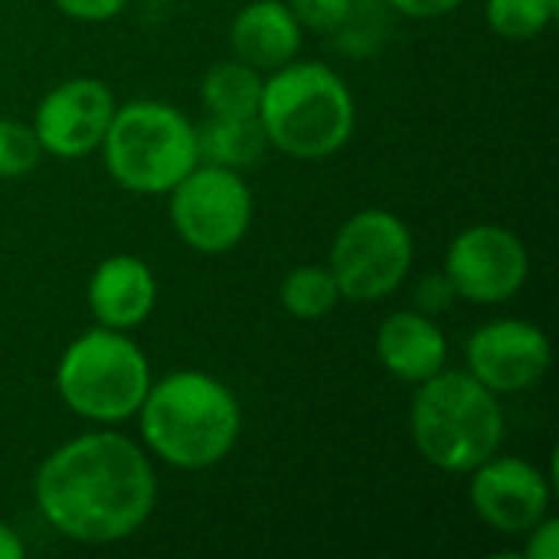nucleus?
Here are the masks:
<instances>
[{"mask_svg": "<svg viewBox=\"0 0 559 559\" xmlns=\"http://www.w3.org/2000/svg\"><path fill=\"white\" fill-rule=\"evenodd\" d=\"M33 498L59 537L108 547L147 524L157 508V475L134 439L98 429L62 442L43 459Z\"/></svg>", "mask_w": 559, "mask_h": 559, "instance_id": "nucleus-1", "label": "nucleus"}, {"mask_svg": "<svg viewBox=\"0 0 559 559\" xmlns=\"http://www.w3.org/2000/svg\"><path fill=\"white\" fill-rule=\"evenodd\" d=\"M138 423L151 455L180 472H203L236 449L242 436V406L213 373L174 370L151 383Z\"/></svg>", "mask_w": 559, "mask_h": 559, "instance_id": "nucleus-2", "label": "nucleus"}, {"mask_svg": "<svg viewBox=\"0 0 559 559\" xmlns=\"http://www.w3.org/2000/svg\"><path fill=\"white\" fill-rule=\"evenodd\" d=\"M255 118L275 151L295 160H324L354 138L357 105L331 66L292 59L262 79Z\"/></svg>", "mask_w": 559, "mask_h": 559, "instance_id": "nucleus-3", "label": "nucleus"}, {"mask_svg": "<svg viewBox=\"0 0 559 559\" xmlns=\"http://www.w3.org/2000/svg\"><path fill=\"white\" fill-rule=\"evenodd\" d=\"M409 432L416 452L432 468L468 475L501 452L504 406L468 370H439L416 383Z\"/></svg>", "mask_w": 559, "mask_h": 559, "instance_id": "nucleus-4", "label": "nucleus"}, {"mask_svg": "<svg viewBox=\"0 0 559 559\" xmlns=\"http://www.w3.org/2000/svg\"><path fill=\"white\" fill-rule=\"evenodd\" d=\"M98 151L108 177L141 197L170 193L200 164L193 121L154 98L118 105Z\"/></svg>", "mask_w": 559, "mask_h": 559, "instance_id": "nucleus-5", "label": "nucleus"}, {"mask_svg": "<svg viewBox=\"0 0 559 559\" xmlns=\"http://www.w3.org/2000/svg\"><path fill=\"white\" fill-rule=\"evenodd\" d=\"M151 364L128 331L92 328L79 334L59 357V400L85 423L115 426L138 416L151 390Z\"/></svg>", "mask_w": 559, "mask_h": 559, "instance_id": "nucleus-6", "label": "nucleus"}, {"mask_svg": "<svg viewBox=\"0 0 559 559\" xmlns=\"http://www.w3.org/2000/svg\"><path fill=\"white\" fill-rule=\"evenodd\" d=\"M416 259L413 233L393 210L354 213L331 242L328 269L344 301L370 305L390 298L409 275Z\"/></svg>", "mask_w": 559, "mask_h": 559, "instance_id": "nucleus-7", "label": "nucleus"}, {"mask_svg": "<svg viewBox=\"0 0 559 559\" xmlns=\"http://www.w3.org/2000/svg\"><path fill=\"white\" fill-rule=\"evenodd\" d=\"M167 197L170 226L193 252H233L252 226V190L233 167L200 160Z\"/></svg>", "mask_w": 559, "mask_h": 559, "instance_id": "nucleus-8", "label": "nucleus"}, {"mask_svg": "<svg viewBox=\"0 0 559 559\" xmlns=\"http://www.w3.org/2000/svg\"><path fill=\"white\" fill-rule=\"evenodd\" d=\"M442 275L459 298L472 305H501L527 285L531 252L508 226L478 223L449 242Z\"/></svg>", "mask_w": 559, "mask_h": 559, "instance_id": "nucleus-9", "label": "nucleus"}, {"mask_svg": "<svg viewBox=\"0 0 559 559\" xmlns=\"http://www.w3.org/2000/svg\"><path fill=\"white\" fill-rule=\"evenodd\" d=\"M468 373L498 396L524 393L537 386L550 364V337L544 328L524 318H498L481 324L465 347Z\"/></svg>", "mask_w": 559, "mask_h": 559, "instance_id": "nucleus-10", "label": "nucleus"}, {"mask_svg": "<svg viewBox=\"0 0 559 559\" xmlns=\"http://www.w3.org/2000/svg\"><path fill=\"white\" fill-rule=\"evenodd\" d=\"M115 95L102 79L75 75L43 95L33 115V131L43 154L79 160L102 147L115 115Z\"/></svg>", "mask_w": 559, "mask_h": 559, "instance_id": "nucleus-11", "label": "nucleus"}, {"mask_svg": "<svg viewBox=\"0 0 559 559\" xmlns=\"http://www.w3.org/2000/svg\"><path fill=\"white\" fill-rule=\"evenodd\" d=\"M468 504L498 534L524 537L537 521L550 514V478L527 459L491 455L468 472Z\"/></svg>", "mask_w": 559, "mask_h": 559, "instance_id": "nucleus-12", "label": "nucleus"}, {"mask_svg": "<svg viewBox=\"0 0 559 559\" xmlns=\"http://www.w3.org/2000/svg\"><path fill=\"white\" fill-rule=\"evenodd\" d=\"M85 298L92 318L102 328L134 331L151 318L157 305V278L144 259L118 252L95 265Z\"/></svg>", "mask_w": 559, "mask_h": 559, "instance_id": "nucleus-13", "label": "nucleus"}, {"mask_svg": "<svg viewBox=\"0 0 559 559\" xmlns=\"http://www.w3.org/2000/svg\"><path fill=\"white\" fill-rule=\"evenodd\" d=\"M377 357L386 373L403 383H423L445 370L449 341L432 314L423 311H393L377 328Z\"/></svg>", "mask_w": 559, "mask_h": 559, "instance_id": "nucleus-14", "label": "nucleus"}, {"mask_svg": "<svg viewBox=\"0 0 559 559\" xmlns=\"http://www.w3.org/2000/svg\"><path fill=\"white\" fill-rule=\"evenodd\" d=\"M229 46L239 62L259 72H275L298 59L301 23L285 0H252L233 16Z\"/></svg>", "mask_w": 559, "mask_h": 559, "instance_id": "nucleus-15", "label": "nucleus"}, {"mask_svg": "<svg viewBox=\"0 0 559 559\" xmlns=\"http://www.w3.org/2000/svg\"><path fill=\"white\" fill-rule=\"evenodd\" d=\"M269 141L259 124V118H219L210 115L197 128V151L203 164H219V167H252L265 154Z\"/></svg>", "mask_w": 559, "mask_h": 559, "instance_id": "nucleus-16", "label": "nucleus"}, {"mask_svg": "<svg viewBox=\"0 0 559 559\" xmlns=\"http://www.w3.org/2000/svg\"><path fill=\"white\" fill-rule=\"evenodd\" d=\"M262 72L239 62L236 56L226 62H216L200 85V98L206 115L219 118H252L259 111L262 98Z\"/></svg>", "mask_w": 559, "mask_h": 559, "instance_id": "nucleus-17", "label": "nucleus"}, {"mask_svg": "<svg viewBox=\"0 0 559 559\" xmlns=\"http://www.w3.org/2000/svg\"><path fill=\"white\" fill-rule=\"evenodd\" d=\"M278 298H282V308L298 321L328 318L344 301L328 265H298V269H292L282 278Z\"/></svg>", "mask_w": 559, "mask_h": 559, "instance_id": "nucleus-18", "label": "nucleus"}, {"mask_svg": "<svg viewBox=\"0 0 559 559\" xmlns=\"http://www.w3.org/2000/svg\"><path fill=\"white\" fill-rule=\"evenodd\" d=\"M559 0H488L485 20L508 43L537 39L557 16Z\"/></svg>", "mask_w": 559, "mask_h": 559, "instance_id": "nucleus-19", "label": "nucleus"}, {"mask_svg": "<svg viewBox=\"0 0 559 559\" xmlns=\"http://www.w3.org/2000/svg\"><path fill=\"white\" fill-rule=\"evenodd\" d=\"M43 147L36 141L33 124L0 118V180H16L26 177L39 167Z\"/></svg>", "mask_w": 559, "mask_h": 559, "instance_id": "nucleus-20", "label": "nucleus"}, {"mask_svg": "<svg viewBox=\"0 0 559 559\" xmlns=\"http://www.w3.org/2000/svg\"><path fill=\"white\" fill-rule=\"evenodd\" d=\"M285 3L295 13V20L301 23V29L337 33L357 0H285Z\"/></svg>", "mask_w": 559, "mask_h": 559, "instance_id": "nucleus-21", "label": "nucleus"}, {"mask_svg": "<svg viewBox=\"0 0 559 559\" xmlns=\"http://www.w3.org/2000/svg\"><path fill=\"white\" fill-rule=\"evenodd\" d=\"M59 13H66L69 20H79V23H105V20H115L128 0H52Z\"/></svg>", "mask_w": 559, "mask_h": 559, "instance_id": "nucleus-22", "label": "nucleus"}, {"mask_svg": "<svg viewBox=\"0 0 559 559\" xmlns=\"http://www.w3.org/2000/svg\"><path fill=\"white\" fill-rule=\"evenodd\" d=\"M524 544V559H559V521L557 518H544L537 521L527 534Z\"/></svg>", "mask_w": 559, "mask_h": 559, "instance_id": "nucleus-23", "label": "nucleus"}, {"mask_svg": "<svg viewBox=\"0 0 559 559\" xmlns=\"http://www.w3.org/2000/svg\"><path fill=\"white\" fill-rule=\"evenodd\" d=\"M383 3L409 20H439V16H449L452 10H459L465 0H383Z\"/></svg>", "mask_w": 559, "mask_h": 559, "instance_id": "nucleus-24", "label": "nucleus"}, {"mask_svg": "<svg viewBox=\"0 0 559 559\" xmlns=\"http://www.w3.org/2000/svg\"><path fill=\"white\" fill-rule=\"evenodd\" d=\"M452 298H455V292H452L449 278L439 272V275H432V278H426V282L419 285V292H416V311H423V314H436V311L449 308V301H452Z\"/></svg>", "mask_w": 559, "mask_h": 559, "instance_id": "nucleus-25", "label": "nucleus"}, {"mask_svg": "<svg viewBox=\"0 0 559 559\" xmlns=\"http://www.w3.org/2000/svg\"><path fill=\"white\" fill-rule=\"evenodd\" d=\"M26 557V544L20 540V534L0 521V559H23Z\"/></svg>", "mask_w": 559, "mask_h": 559, "instance_id": "nucleus-26", "label": "nucleus"}, {"mask_svg": "<svg viewBox=\"0 0 559 559\" xmlns=\"http://www.w3.org/2000/svg\"><path fill=\"white\" fill-rule=\"evenodd\" d=\"M151 3H170V0H151Z\"/></svg>", "mask_w": 559, "mask_h": 559, "instance_id": "nucleus-27", "label": "nucleus"}]
</instances>
